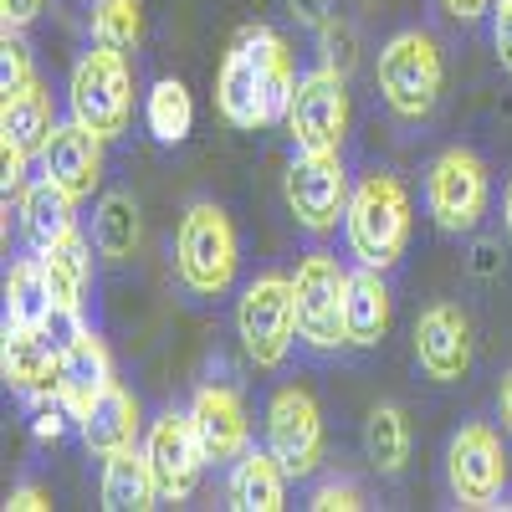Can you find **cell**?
Here are the masks:
<instances>
[{
    "label": "cell",
    "mask_w": 512,
    "mask_h": 512,
    "mask_svg": "<svg viewBox=\"0 0 512 512\" xmlns=\"http://www.w3.org/2000/svg\"><path fill=\"white\" fill-rule=\"evenodd\" d=\"M292 93H297V72H292L287 41L272 26H246L231 41V52L221 62V77H216L221 118L231 128H241V134H256V128L287 123Z\"/></svg>",
    "instance_id": "6da1fadb"
},
{
    "label": "cell",
    "mask_w": 512,
    "mask_h": 512,
    "mask_svg": "<svg viewBox=\"0 0 512 512\" xmlns=\"http://www.w3.org/2000/svg\"><path fill=\"white\" fill-rule=\"evenodd\" d=\"M344 236L359 267H379L390 272L400 267V256L410 246V190L390 169H369L349 195V216H344Z\"/></svg>",
    "instance_id": "7a4b0ae2"
},
{
    "label": "cell",
    "mask_w": 512,
    "mask_h": 512,
    "mask_svg": "<svg viewBox=\"0 0 512 512\" xmlns=\"http://www.w3.org/2000/svg\"><path fill=\"white\" fill-rule=\"evenodd\" d=\"M379 98L400 123H425L446 93V57L436 36L425 31H400L379 47Z\"/></svg>",
    "instance_id": "3957f363"
},
{
    "label": "cell",
    "mask_w": 512,
    "mask_h": 512,
    "mask_svg": "<svg viewBox=\"0 0 512 512\" xmlns=\"http://www.w3.org/2000/svg\"><path fill=\"white\" fill-rule=\"evenodd\" d=\"M292 303H297V344L308 354L349 349L344 303H349V272L328 246H308L292 272Z\"/></svg>",
    "instance_id": "277c9868"
},
{
    "label": "cell",
    "mask_w": 512,
    "mask_h": 512,
    "mask_svg": "<svg viewBox=\"0 0 512 512\" xmlns=\"http://www.w3.org/2000/svg\"><path fill=\"white\" fill-rule=\"evenodd\" d=\"M241 267V236L216 200H195L175 236V272L195 297H226Z\"/></svg>",
    "instance_id": "5b68a950"
},
{
    "label": "cell",
    "mask_w": 512,
    "mask_h": 512,
    "mask_svg": "<svg viewBox=\"0 0 512 512\" xmlns=\"http://www.w3.org/2000/svg\"><path fill=\"white\" fill-rule=\"evenodd\" d=\"M67 108L98 139H108V144L123 139L128 123H134V72H128V57L118 47L93 41L67 77Z\"/></svg>",
    "instance_id": "8992f818"
},
{
    "label": "cell",
    "mask_w": 512,
    "mask_h": 512,
    "mask_svg": "<svg viewBox=\"0 0 512 512\" xmlns=\"http://www.w3.org/2000/svg\"><path fill=\"white\" fill-rule=\"evenodd\" d=\"M492 205V169L472 149H441L425 169V216L441 236H477Z\"/></svg>",
    "instance_id": "52a82bcc"
},
{
    "label": "cell",
    "mask_w": 512,
    "mask_h": 512,
    "mask_svg": "<svg viewBox=\"0 0 512 512\" xmlns=\"http://www.w3.org/2000/svg\"><path fill=\"white\" fill-rule=\"evenodd\" d=\"M236 338L256 369H282L297 344V303H292V277L262 272L241 287L236 303Z\"/></svg>",
    "instance_id": "ba28073f"
},
{
    "label": "cell",
    "mask_w": 512,
    "mask_h": 512,
    "mask_svg": "<svg viewBox=\"0 0 512 512\" xmlns=\"http://www.w3.org/2000/svg\"><path fill=\"white\" fill-rule=\"evenodd\" d=\"M446 487L461 507H507L512 461L487 420H466L446 441Z\"/></svg>",
    "instance_id": "9c48e42d"
},
{
    "label": "cell",
    "mask_w": 512,
    "mask_h": 512,
    "mask_svg": "<svg viewBox=\"0 0 512 512\" xmlns=\"http://www.w3.org/2000/svg\"><path fill=\"white\" fill-rule=\"evenodd\" d=\"M282 195H287V210L297 216L308 236H328L338 221L349 216V169H344V149H297L287 175H282Z\"/></svg>",
    "instance_id": "30bf717a"
},
{
    "label": "cell",
    "mask_w": 512,
    "mask_h": 512,
    "mask_svg": "<svg viewBox=\"0 0 512 512\" xmlns=\"http://www.w3.org/2000/svg\"><path fill=\"white\" fill-rule=\"evenodd\" d=\"M349 88H344V72L338 67H313L297 77V93H292V108H287V139L292 149H344L349 139Z\"/></svg>",
    "instance_id": "8fae6325"
},
{
    "label": "cell",
    "mask_w": 512,
    "mask_h": 512,
    "mask_svg": "<svg viewBox=\"0 0 512 512\" xmlns=\"http://www.w3.org/2000/svg\"><path fill=\"white\" fill-rule=\"evenodd\" d=\"M144 456L154 466V482H159V502H185L200 487V472L210 466L205 441L195 431L190 410H164L149 420V436H144Z\"/></svg>",
    "instance_id": "7c38bea8"
},
{
    "label": "cell",
    "mask_w": 512,
    "mask_h": 512,
    "mask_svg": "<svg viewBox=\"0 0 512 512\" xmlns=\"http://www.w3.org/2000/svg\"><path fill=\"white\" fill-rule=\"evenodd\" d=\"M267 451L287 466V477H313L328 451L323 441V410L308 390L282 384L267 400Z\"/></svg>",
    "instance_id": "4fadbf2b"
},
{
    "label": "cell",
    "mask_w": 512,
    "mask_h": 512,
    "mask_svg": "<svg viewBox=\"0 0 512 512\" xmlns=\"http://www.w3.org/2000/svg\"><path fill=\"white\" fill-rule=\"evenodd\" d=\"M477 359V338H472V318L456 303H431L415 323V364L425 379L436 384H461L472 374Z\"/></svg>",
    "instance_id": "5bb4252c"
},
{
    "label": "cell",
    "mask_w": 512,
    "mask_h": 512,
    "mask_svg": "<svg viewBox=\"0 0 512 512\" xmlns=\"http://www.w3.org/2000/svg\"><path fill=\"white\" fill-rule=\"evenodd\" d=\"M190 420L205 441L210 466H236L251 451V420H246V405L231 384H200L190 400Z\"/></svg>",
    "instance_id": "9a60e30c"
},
{
    "label": "cell",
    "mask_w": 512,
    "mask_h": 512,
    "mask_svg": "<svg viewBox=\"0 0 512 512\" xmlns=\"http://www.w3.org/2000/svg\"><path fill=\"white\" fill-rule=\"evenodd\" d=\"M103 144L108 139H98L88 123H57V134L41 149V175H52L77 200H93V190L103 185Z\"/></svg>",
    "instance_id": "2e32d148"
},
{
    "label": "cell",
    "mask_w": 512,
    "mask_h": 512,
    "mask_svg": "<svg viewBox=\"0 0 512 512\" xmlns=\"http://www.w3.org/2000/svg\"><path fill=\"white\" fill-rule=\"evenodd\" d=\"M139 431H144V405H139L134 390H123L118 379L77 415V436L93 456H113V451L139 446Z\"/></svg>",
    "instance_id": "e0dca14e"
},
{
    "label": "cell",
    "mask_w": 512,
    "mask_h": 512,
    "mask_svg": "<svg viewBox=\"0 0 512 512\" xmlns=\"http://www.w3.org/2000/svg\"><path fill=\"white\" fill-rule=\"evenodd\" d=\"M395 323V297L379 267H354L349 272V303H344V328L349 349H379Z\"/></svg>",
    "instance_id": "ac0fdd59"
},
{
    "label": "cell",
    "mask_w": 512,
    "mask_h": 512,
    "mask_svg": "<svg viewBox=\"0 0 512 512\" xmlns=\"http://www.w3.org/2000/svg\"><path fill=\"white\" fill-rule=\"evenodd\" d=\"M108 384H113V354L93 328H82L62 349V405L72 410V420L88 410Z\"/></svg>",
    "instance_id": "d6986e66"
},
{
    "label": "cell",
    "mask_w": 512,
    "mask_h": 512,
    "mask_svg": "<svg viewBox=\"0 0 512 512\" xmlns=\"http://www.w3.org/2000/svg\"><path fill=\"white\" fill-rule=\"evenodd\" d=\"M21 226H26L31 251H47L52 241H62V236L77 231V195L62 190L52 175L31 180L26 195H21Z\"/></svg>",
    "instance_id": "ffe728a7"
},
{
    "label": "cell",
    "mask_w": 512,
    "mask_h": 512,
    "mask_svg": "<svg viewBox=\"0 0 512 512\" xmlns=\"http://www.w3.org/2000/svg\"><path fill=\"white\" fill-rule=\"evenodd\" d=\"M98 497L108 512H149L159 502V482H154V466L139 446L128 451H113L103 456V482H98Z\"/></svg>",
    "instance_id": "44dd1931"
},
{
    "label": "cell",
    "mask_w": 512,
    "mask_h": 512,
    "mask_svg": "<svg viewBox=\"0 0 512 512\" xmlns=\"http://www.w3.org/2000/svg\"><path fill=\"white\" fill-rule=\"evenodd\" d=\"M236 512H282L287 507V466L262 446V451H246L231 466V487H226Z\"/></svg>",
    "instance_id": "7402d4cb"
},
{
    "label": "cell",
    "mask_w": 512,
    "mask_h": 512,
    "mask_svg": "<svg viewBox=\"0 0 512 512\" xmlns=\"http://www.w3.org/2000/svg\"><path fill=\"white\" fill-rule=\"evenodd\" d=\"M57 134V103L47 93V82H31V88L11 93L6 103H0V139L21 144L26 154H41L47 149V139Z\"/></svg>",
    "instance_id": "603a6c76"
},
{
    "label": "cell",
    "mask_w": 512,
    "mask_h": 512,
    "mask_svg": "<svg viewBox=\"0 0 512 512\" xmlns=\"http://www.w3.org/2000/svg\"><path fill=\"white\" fill-rule=\"evenodd\" d=\"M57 318V297L47 282V267H41V251L21 256L6 272V323L11 328H47Z\"/></svg>",
    "instance_id": "cb8c5ba5"
},
{
    "label": "cell",
    "mask_w": 512,
    "mask_h": 512,
    "mask_svg": "<svg viewBox=\"0 0 512 512\" xmlns=\"http://www.w3.org/2000/svg\"><path fill=\"white\" fill-rule=\"evenodd\" d=\"M93 251H98V246L82 241L77 231L41 251V267H47L57 313H82V297H88V282H93Z\"/></svg>",
    "instance_id": "d4e9b609"
},
{
    "label": "cell",
    "mask_w": 512,
    "mask_h": 512,
    "mask_svg": "<svg viewBox=\"0 0 512 512\" xmlns=\"http://www.w3.org/2000/svg\"><path fill=\"white\" fill-rule=\"evenodd\" d=\"M98 256H108V262H128L139 246V205L128 190H108L98 205H93V236Z\"/></svg>",
    "instance_id": "484cf974"
},
{
    "label": "cell",
    "mask_w": 512,
    "mask_h": 512,
    "mask_svg": "<svg viewBox=\"0 0 512 512\" xmlns=\"http://www.w3.org/2000/svg\"><path fill=\"white\" fill-rule=\"evenodd\" d=\"M364 456L379 477H400L410 461V420L400 405H374L364 420Z\"/></svg>",
    "instance_id": "4316f807"
},
{
    "label": "cell",
    "mask_w": 512,
    "mask_h": 512,
    "mask_svg": "<svg viewBox=\"0 0 512 512\" xmlns=\"http://www.w3.org/2000/svg\"><path fill=\"white\" fill-rule=\"evenodd\" d=\"M144 128L154 134V144H185L195 128V103L180 77H159L149 98H144Z\"/></svg>",
    "instance_id": "83f0119b"
},
{
    "label": "cell",
    "mask_w": 512,
    "mask_h": 512,
    "mask_svg": "<svg viewBox=\"0 0 512 512\" xmlns=\"http://www.w3.org/2000/svg\"><path fill=\"white\" fill-rule=\"evenodd\" d=\"M144 36V6L139 0H98L93 6V41L118 52H134Z\"/></svg>",
    "instance_id": "f1b7e54d"
},
{
    "label": "cell",
    "mask_w": 512,
    "mask_h": 512,
    "mask_svg": "<svg viewBox=\"0 0 512 512\" xmlns=\"http://www.w3.org/2000/svg\"><path fill=\"white\" fill-rule=\"evenodd\" d=\"M36 82V72H31V47L21 41V31H11L6 26V36H0V93H21V88H31Z\"/></svg>",
    "instance_id": "f546056e"
},
{
    "label": "cell",
    "mask_w": 512,
    "mask_h": 512,
    "mask_svg": "<svg viewBox=\"0 0 512 512\" xmlns=\"http://www.w3.org/2000/svg\"><path fill=\"white\" fill-rule=\"evenodd\" d=\"M308 507H313V512H359V507H369V502H364V492H359L354 482L333 477V482H318V487L308 492Z\"/></svg>",
    "instance_id": "4dcf8cb0"
},
{
    "label": "cell",
    "mask_w": 512,
    "mask_h": 512,
    "mask_svg": "<svg viewBox=\"0 0 512 512\" xmlns=\"http://www.w3.org/2000/svg\"><path fill=\"white\" fill-rule=\"evenodd\" d=\"M67 420H72V410H67L62 400L36 405V410H31V436H36L41 446H57V441L67 436Z\"/></svg>",
    "instance_id": "1f68e13d"
},
{
    "label": "cell",
    "mask_w": 512,
    "mask_h": 512,
    "mask_svg": "<svg viewBox=\"0 0 512 512\" xmlns=\"http://www.w3.org/2000/svg\"><path fill=\"white\" fill-rule=\"evenodd\" d=\"M492 52H497V67L512 72V0L492 6Z\"/></svg>",
    "instance_id": "d6a6232c"
},
{
    "label": "cell",
    "mask_w": 512,
    "mask_h": 512,
    "mask_svg": "<svg viewBox=\"0 0 512 512\" xmlns=\"http://www.w3.org/2000/svg\"><path fill=\"white\" fill-rule=\"evenodd\" d=\"M41 11H47V0H0V21H6L11 31H26Z\"/></svg>",
    "instance_id": "836d02e7"
},
{
    "label": "cell",
    "mask_w": 512,
    "mask_h": 512,
    "mask_svg": "<svg viewBox=\"0 0 512 512\" xmlns=\"http://www.w3.org/2000/svg\"><path fill=\"white\" fill-rule=\"evenodd\" d=\"M287 11L303 21V26H318L323 31L333 21V0H287Z\"/></svg>",
    "instance_id": "e575fe53"
},
{
    "label": "cell",
    "mask_w": 512,
    "mask_h": 512,
    "mask_svg": "<svg viewBox=\"0 0 512 512\" xmlns=\"http://www.w3.org/2000/svg\"><path fill=\"white\" fill-rule=\"evenodd\" d=\"M52 497L41 492V487H11L6 492V512H47Z\"/></svg>",
    "instance_id": "d590c367"
},
{
    "label": "cell",
    "mask_w": 512,
    "mask_h": 512,
    "mask_svg": "<svg viewBox=\"0 0 512 512\" xmlns=\"http://www.w3.org/2000/svg\"><path fill=\"white\" fill-rule=\"evenodd\" d=\"M441 6H446V16H456V21H482V16H492L497 0H441Z\"/></svg>",
    "instance_id": "8d00e7d4"
},
{
    "label": "cell",
    "mask_w": 512,
    "mask_h": 512,
    "mask_svg": "<svg viewBox=\"0 0 512 512\" xmlns=\"http://www.w3.org/2000/svg\"><path fill=\"white\" fill-rule=\"evenodd\" d=\"M497 420H502V431H512V374H502L497 384Z\"/></svg>",
    "instance_id": "74e56055"
},
{
    "label": "cell",
    "mask_w": 512,
    "mask_h": 512,
    "mask_svg": "<svg viewBox=\"0 0 512 512\" xmlns=\"http://www.w3.org/2000/svg\"><path fill=\"white\" fill-rule=\"evenodd\" d=\"M492 256H497V246H477V262H472V272H477V277H492V267H497Z\"/></svg>",
    "instance_id": "f35d334b"
},
{
    "label": "cell",
    "mask_w": 512,
    "mask_h": 512,
    "mask_svg": "<svg viewBox=\"0 0 512 512\" xmlns=\"http://www.w3.org/2000/svg\"><path fill=\"white\" fill-rule=\"evenodd\" d=\"M502 226L512 236V175H507V190H502Z\"/></svg>",
    "instance_id": "ab89813d"
}]
</instances>
